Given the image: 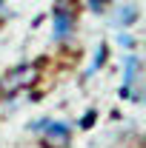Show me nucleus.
<instances>
[{
  "instance_id": "f257e3e1",
  "label": "nucleus",
  "mask_w": 146,
  "mask_h": 148,
  "mask_svg": "<svg viewBox=\"0 0 146 148\" xmlns=\"http://www.w3.org/2000/svg\"><path fill=\"white\" fill-rule=\"evenodd\" d=\"M37 77H40V69H37L35 63H23L17 69H12V71L3 77V91H17V88H26V86H32Z\"/></svg>"
},
{
  "instance_id": "f03ea898",
  "label": "nucleus",
  "mask_w": 146,
  "mask_h": 148,
  "mask_svg": "<svg viewBox=\"0 0 146 148\" xmlns=\"http://www.w3.org/2000/svg\"><path fill=\"white\" fill-rule=\"evenodd\" d=\"M32 131H43V140H46L49 148H66L69 145V125L66 123L40 120V123H32Z\"/></svg>"
},
{
  "instance_id": "7ed1b4c3",
  "label": "nucleus",
  "mask_w": 146,
  "mask_h": 148,
  "mask_svg": "<svg viewBox=\"0 0 146 148\" xmlns=\"http://www.w3.org/2000/svg\"><path fill=\"white\" fill-rule=\"evenodd\" d=\"M72 32V14L69 12H63V9H55V37H69Z\"/></svg>"
},
{
  "instance_id": "20e7f679",
  "label": "nucleus",
  "mask_w": 146,
  "mask_h": 148,
  "mask_svg": "<svg viewBox=\"0 0 146 148\" xmlns=\"http://www.w3.org/2000/svg\"><path fill=\"white\" fill-rule=\"evenodd\" d=\"M138 20V9L135 6H123V9H117V14H115V26H129V23H135Z\"/></svg>"
},
{
  "instance_id": "39448f33",
  "label": "nucleus",
  "mask_w": 146,
  "mask_h": 148,
  "mask_svg": "<svg viewBox=\"0 0 146 148\" xmlns=\"http://www.w3.org/2000/svg\"><path fill=\"white\" fill-rule=\"evenodd\" d=\"M103 57H106V46H103V43H100V49H97V60H95V63H92V71H95V69H100V66H103Z\"/></svg>"
},
{
  "instance_id": "423d86ee",
  "label": "nucleus",
  "mask_w": 146,
  "mask_h": 148,
  "mask_svg": "<svg viewBox=\"0 0 146 148\" xmlns=\"http://www.w3.org/2000/svg\"><path fill=\"white\" fill-rule=\"evenodd\" d=\"M132 77H135V60L129 57V66H126V83H132Z\"/></svg>"
},
{
  "instance_id": "0eeeda50",
  "label": "nucleus",
  "mask_w": 146,
  "mask_h": 148,
  "mask_svg": "<svg viewBox=\"0 0 146 148\" xmlns=\"http://www.w3.org/2000/svg\"><path fill=\"white\" fill-rule=\"evenodd\" d=\"M89 3H92V9H95V12H100V9H103L109 0H89Z\"/></svg>"
},
{
  "instance_id": "6e6552de",
  "label": "nucleus",
  "mask_w": 146,
  "mask_h": 148,
  "mask_svg": "<svg viewBox=\"0 0 146 148\" xmlns=\"http://www.w3.org/2000/svg\"><path fill=\"white\" fill-rule=\"evenodd\" d=\"M143 148H146V137H143Z\"/></svg>"
}]
</instances>
